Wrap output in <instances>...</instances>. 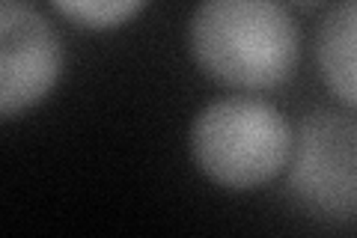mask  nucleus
Segmentation results:
<instances>
[{
  "instance_id": "39448f33",
  "label": "nucleus",
  "mask_w": 357,
  "mask_h": 238,
  "mask_svg": "<svg viewBox=\"0 0 357 238\" xmlns=\"http://www.w3.org/2000/svg\"><path fill=\"white\" fill-rule=\"evenodd\" d=\"M316 66L325 87L357 110V0H340L316 33Z\"/></svg>"
},
{
  "instance_id": "0eeeda50",
  "label": "nucleus",
  "mask_w": 357,
  "mask_h": 238,
  "mask_svg": "<svg viewBox=\"0 0 357 238\" xmlns=\"http://www.w3.org/2000/svg\"><path fill=\"white\" fill-rule=\"evenodd\" d=\"M286 3H292L298 9H319V6H325L328 0H286Z\"/></svg>"
},
{
  "instance_id": "7ed1b4c3",
  "label": "nucleus",
  "mask_w": 357,
  "mask_h": 238,
  "mask_svg": "<svg viewBox=\"0 0 357 238\" xmlns=\"http://www.w3.org/2000/svg\"><path fill=\"white\" fill-rule=\"evenodd\" d=\"M286 167L289 194L307 214L331 223L357 221V117L307 113Z\"/></svg>"
},
{
  "instance_id": "423d86ee",
  "label": "nucleus",
  "mask_w": 357,
  "mask_h": 238,
  "mask_svg": "<svg viewBox=\"0 0 357 238\" xmlns=\"http://www.w3.org/2000/svg\"><path fill=\"white\" fill-rule=\"evenodd\" d=\"M54 9L84 30H114L146 6V0H51Z\"/></svg>"
},
{
  "instance_id": "f257e3e1",
  "label": "nucleus",
  "mask_w": 357,
  "mask_h": 238,
  "mask_svg": "<svg viewBox=\"0 0 357 238\" xmlns=\"http://www.w3.org/2000/svg\"><path fill=\"white\" fill-rule=\"evenodd\" d=\"M188 42L199 69L232 89H274L301 60V33L283 0H199Z\"/></svg>"
},
{
  "instance_id": "f03ea898",
  "label": "nucleus",
  "mask_w": 357,
  "mask_h": 238,
  "mask_svg": "<svg viewBox=\"0 0 357 238\" xmlns=\"http://www.w3.org/2000/svg\"><path fill=\"white\" fill-rule=\"evenodd\" d=\"M295 131L274 105L262 98H220L197 113L191 155L199 173L220 188L248 191L283 173Z\"/></svg>"
},
{
  "instance_id": "20e7f679",
  "label": "nucleus",
  "mask_w": 357,
  "mask_h": 238,
  "mask_svg": "<svg viewBox=\"0 0 357 238\" xmlns=\"http://www.w3.org/2000/svg\"><path fill=\"white\" fill-rule=\"evenodd\" d=\"M63 72V42L30 0H0V113L36 107Z\"/></svg>"
}]
</instances>
